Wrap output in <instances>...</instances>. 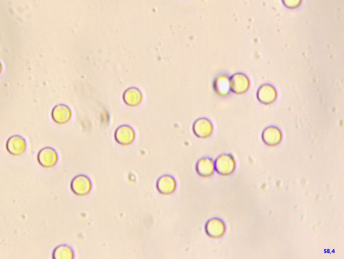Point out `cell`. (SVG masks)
<instances>
[{
	"instance_id": "cell-1",
	"label": "cell",
	"mask_w": 344,
	"mask_h": 259,
	"mask_svg": "<svg viewBox=\"0 0 344 259\" xmlns=\"http://www.w3.org/2000/svg\"><path fill=\"white\" fill-rule=\"evenodd\" d=\"M235 162L230 155H220L215 162V171L222 176H229L235 170Z\"/></svg>"
},
{
	"instance_id": "cell-2",
	"label": "cell",
	"mask_w": 344,
	"mask_h": 259,
	"mask_svg": "<svg viewBox=\"0 0 344 259\" xmlns=\"http://www.w3.org/2000/svg\"><path fill=\"white\" fill-rule=\"evenodd\" d=\"M71 189L77 196L84 197L88 195L92 189V184L89 178L84 175H79L72 180Z\"/></svg>"
},
{
	"instance_id": "cell-3",
	"label": "cell",
	"mask_w": 344,
	"mask_h": 259,
	"mask_svg": "<svg viewBox=\"0 0 344 259\" xmlns=\"http://www.w3.org/2000/svg\"><path fill=\"white\" fill-rule=\"evenodd\" d=\"M38 162L45 168H51L58 162V154L53 148H43L38 154Z\"/></svg>"
},
{
	"instance_id": "cell-4",
	"label": "cell",
	"mask_w": 344,
	"mask_h": 259,
	"mask_svg": "<svg viewBox=\"0 0 344 259\" xmlns=\"http://www.w3.org/2000/svg\"><path fill=\"white\" fill-rule=\"evenodd\" d=\"M207 235L212 239H219L226 233V227L224 222L218 218H213L207 222L205 226Z\"/></svg>"
},
{
	"instance_id": "cell-5",
	"label": "cell",
	"mask_w": 344,
	"mask_h": 259,
	"mask_svg": "<svg viewBox=\"0 0 344 259\" xmlns=\"http://www.w3.org/2000/svg\"><path fill=\"white\" fill-rule=\"evenodd\" d=\"M6 149L9 154L13 156H19L26 151V142L24 138L20 136H12L7 140Z\"/></svg>"
},
{
	"instance_id": "cell-6",
	"label": "cell",
	"mask_w": 344,
	"mask_h": 259,
	"mask_svg": "<svg viewBox=\"0 0 344 259\" xmlns=\"http://www.w3.org/2000/svg\"><path fill=\"white\" fill-rule=\"evenodd\" d=\"M115 139L121 145H130L135 139V132L129 126H121L115 132Z\"/></svg>"
},
{
	"instance_id": "cell-7",
	"label": "cell",
	"mask_w": 344,
	"mask_h": 259,
	"mask_svg": "<svg viewBox=\"0 0 344 259\" xmlns=\"http://www.w3.org/2000/svg\"><path fill=\"white\" fill-rule=\"evenodd\" d=\"M193 131L198 137L201 139L208 138L213 132L212 123L207 118L198 119L194 124Z\"/></svg>"
},
{
	"instance_id": "cell-8",
	"label": "cell",
	"mask_w": 344,
	"mask_h": 259,
	"mask_svg": "<svg viewBox=\"0 0 344 259\" xmlns=\"http://www.w3.org/2000/svg\"><path fill=\"white\" fill-rule=\"evenodd\" d=\"M249 81L247 76L241 73L234 74L230 80V90L233 93L242 94L249 89Z\"/></svg>"
},
{
	"instance_id": "cell-9",
	"label": "cell",
	"mask_w": 344,
	"mask_h": 259,
	"mask_svg": "<svg viewBox=\"0 0 344 259\" xmlns=\"http://www.w3.org/2000/svg\"><path fill=\"white\" fill-rule=\"evenodd\" d=\"M72 111L65 105H58L52 111V118L57 124H65L72 118Z\"/></svg>"
},
{
	"instance_id": "cell-10",
	"label": "cell",
	"mask_w": 344,
	"mask_h": 259,
	"mask_svg": "<svg viewBox=\"0 0 344 259\" xmlns=\"http://www.w3.org/2000/svg\"><path fill=\"white\" fill-rule=\"evenodd\" d=\"M157 189L162 195H172L176 189V180L171 176H161L157 180Z\"/></svg>"
},
{
	"instance_id": "cell-11",
	"label": "cell",
	"mask_w": 344,
	"mask_h": 259,
	"mask_svg": "<svg viewBox=\"0 0 344 259\" xmlns=\"http://www.w3.org/2000/svg\"><path fill=\"white\" fill-rule=\"evenodd\" d=\"M282 139V135L280 130L278 128L271 126L267 128L263 132L262 139L266 145L273 147L280 143Z\"/></svg>"
},
{
	"instance_id": "cell-12",
	"label": "cell",
	"mask_w": 344,
	"mask_h": 259,
	"mask_svg": "<svg viewBox=\"0 0 344 259\" xmlns=\"http://www.w3.org/2000/svg\"><path fill=\"white\" fill-rule=\"evenodd\" d=\"M277 93L274 88L269 84H265L259 88L257 98L261 103L270 104L276 100Z\"/></svg>"
},
{
	"instance_id": "cell-13",
	"label": "cell",
	"mask_w": 344,
	"mask_h": 259,
	"mask_svg": "<svg viewBox=\"0 0 344 259\" xmlns=\"http://www.w3.org/2000/svg\"><path fill=\"white\" fill-rule=\"evenodd\" d=\"M197 172L202 177H209L214 174L215 162L208 157L200 159L197 164Z\"/></svg>"
},
{
	"instance_id": "cell-14",
	"label": "cell",
	"mask_w": 344,
	"mask_h": 259,
	"mask_svg": "<svg viewBox=\"0 0 344 259\" xmlns=\"http://www.w3.org/2000/svg\"><path fill=\"white\" fill-rule=\"evenodd\" d=\"M143 95L141 92L136 88H129L124 92L123 95V100L126 105L130 107H135L141 103Z\"/></svg>"
},
{
	"instance_id": "cell-15",
	"label": "cell",
	"mask_w": 344,
	"mask_h": 259,
	"mask_svg": "<svg viewBox=\"0 0 344 259\" xmlns=\"http://www.w3.org/2000/svg\"><path fill=\"white\" fill-rule=\"evenodd\" d=\"M215 90L221 96H226L229 93L230 90V80L228 76H219L215 80Z\"/></svg>"
},
{
	"instance_id": "cell-16",
	"label": "cell",
	"mask_w": 344,
	"mask_h": 259,
	"mask_svg": "<svg viewBox=\"0 0 344 259\" xmlns=\"http://www.w3.org/2000/svg\"><path fill=\"white\" fill-rule=\"evenodd\" d=\"M53 258L55 259H72L74 258V253L68 246L60 245L54 250Z\"/></svg>"
},
{
	"instance_id": "cell-17",
	"label": "cell",
	"mask_w": 344,
	"mask_h": 259,
	"mask_svg": "<svg viewBox=\"0 0 344 259\" xmlns=\"http://www.w3.org/2000/svg\"><path fill=\"white\" fill-rule=\"evenodd\" d=\"M283 1L286 6L291 7V8H295V7L299 6L301 0H283Z\"/></svg>"
},
{
	"instance_id": "cell-18",
	"label": "cell",
	"mask_w": 344,
	"mask_h": 259,
	"mask_svg": "<svg viewBox=\"0 0 344 259\" xmlns=\"http://www.w3.org/2000/svg\"><path fill=\"white\" fill-rule=\"evenodd\" d=\"M1 70H2V66H1V63H0V73H1Z\"/></svg>"
}]
</instances>
